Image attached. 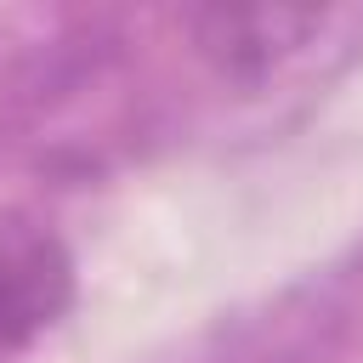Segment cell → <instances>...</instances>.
Instances as JSON below:
<instances>
[{
	"label": "cell",
	"instance_id": "6da1fadb",
	"mask_svg": "<svg viewBox=\"0 0 363 363\" xmlns=\"http://www.w3.org/2000/svg\"><path fill=\"white\" fill-rule=\"evenodd\" d=\"M68 301L74 255L62 250V238L23 210H0V352L51 329Z\"/></svg>",
	"mask_w": 363,
	"mask_h": 363
}]
</instances>
